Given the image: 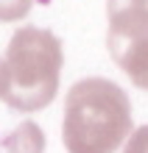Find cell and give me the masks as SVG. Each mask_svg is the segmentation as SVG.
Segmentation results:
<instances>
[{"mask_svg": "<svg viewBox=\"0 0 148 153\" xmlns=\"http://www.w3.org/2000/svg\"><path fill=\"white\" fill-rule=\"evenodd\" d=\"M120 11L148 17V0H106V14H120Z\"/></svg>", "mask_w": 148, "mask_h": 153, "instance_id": "8992f818", "label": "cell"}, {"mask_svg": "<svg viewBox=\"0 0 148 153\" xmlns=\"http://www.w3.org/2000/svg\"><path fill=\"white\" fill-rule=\"evenodd\" d=\"M106 48L131 84L148 89V17L131 11L109 14Z\"/></svg>", "mask_w": 148, "mask_h": 153, "instance_id": "3957f363", "label": "cell"}, {"mask_svg": "<svg viewBox=\"0 0 148 153\" xmlns=\"http://www.w3.org/2000/svg\"><path fill=\"white\" fill-rule=\"evenodd\" d=\"M3 150L6 153H42L45 150V134L39 131L36 123L25 120V123L17 125L11 134H6Z\"/></svg>", "mask_w": 148, "mask_h": 153, "instance_id": "277c9868", "label": "cell"}, {"mask_svg": "<svg viewBox=\"0 0 148 153\" xmlns=\"http://www.w3.org/2000/svg\"><path fill=\"white\" fill-rule=\"evenodd\" d=\"M123 153H148V125H140L137 131H131Z\"/></svg>", "mask_w": 148, "mask_h": 153, "instance_id": "52a82bcc", "label": "cell"}, {"mask_svg": "<svg viewBox=\"0 0 148 153\" xmlns=\"http://www.w3.org/2000/svg\"><path fill=\"white\" fill-rule=\"evenodd\" d=\"M0 92H3V59H0Z\"/></svg>", "mask_w": 148, "mask_h": 153, "instance_id": "ba28073f", "label": "cell"}, {"mask_svg": "<svg viewBox=\"0 0 148 153\" xmlns=\"http://www.w3.org/2000/svg\"><path fill=\"white\" fill-rule=\"evenodd\" d=\"M34 0H0V22H17L31 11Z\"/></svg>", "mask_w": 148, "mask_h": 153, "instance_id": "5b68a950", "label": "cell"}, {"mask_svg": "<svg viewBox=\"0 0 148 153\" xmlns=\"http://www.w3.org/2000/svg\"><path fill=\"white\" fill-rule=\"evenodd\" d=\"M64 50L56 33L25 25L11 36L3 56V100L14 111H39L59 92Z\"/></svg>", "mask_w": 148, "mask_h": 153, "instance_id": "7a4b0ae2", "label": "cell"}, {"mask_svg": "<svg viewBox=\"0 0 148 153\" xmlns=\"http://www.w3.org/2000/svg\"><path fill=\"white\" fill-rule=\"evenodd\" d=\"M131 137V100L109 78H81L64 97L67 153H115Z\"/></svg>", "mask_w": 148, "mask_h": 153, "instance_id": "6da1fadb", "label": "cell"}]
</instances>
